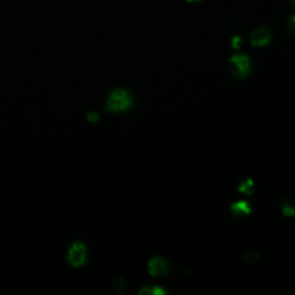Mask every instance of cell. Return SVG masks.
Returning <instances> with one entry per match:
<instances>
[{"label":"cell","instance_id":"cell-1","mask_svg":"<svg viewBox=\"0 0 295 295\" xmlns=\"http://www.w3.org/2000/svg\"><path fill=\"white\" fill-rule=\"evenodd\" d=\"M131 105V95L123 89H117L111 92L106 102V108L111 112H122V111L128 110Z\"/></svg>","mask_w":295,"mask_h":295},{"label":"cell","instance_id":"cell-2","mask_svg":"<svg viewBox=\"0 0 295 295\" xmlns=\"http://www.w3.org/2000/svg\"><path fill=\"white\" fill-rule=\"evenodd\" d=\"M87 261V246L82 241H75L67 251V262L73 267H80Z\"/></svg>","mask_w":295,"mask_h":295},{"label":"cell","instance_id":"cell-3","mask_svg":"<svg viewBox=\"0 0 295 295\" xmlns=\"http://www.w3.org/2000/svg\"><path fill=\"white\" fill-rule=\"evenodd\" d=\"M230 68L232 73L236 75V77H246L247 75L251 73V62L247 57L237 54L234 56L230 61Z\"/></svg>","mask_w":295,"mask_h":295},{"label":"cell","instance_id":"cell-4","mask_svg":"<svg viewBox=\"0 0 295 295\" xmlns=\"http://www.w3.org/2000/svg\"><path fill=\"white\" fill-rule=\"evenodd\" d=\"M149 271L152 276L166 275L168 271L167 261L161 257L152 258L149 263Z\"/></svg>","mask_w":295,"mask_h":295},{"label":"cell","instance_id":"cell-5","mask_svg":"<svg viewBox=\"0 0 295 295\" xmlns=\"http://www.w3.org/2000/svg\"><path fill=\"white\" fill-rule=\"evenodd\" d=\"M269 38H270L269 31H267L266 29L261 28L260 30H256L254 34H252L251 41H252V44H255V45H263V44H266L267 41H269Z\"/></svg>","mask_w":295,"mask_h":295},{"label":"cell","instance_id":"cell-6","mask_svg":"<svg viewBox=\"0 0 295 295\" xmlns=\"http://www.w3.org/2000/svg\"><path fill=\"white\" fill-rule=\"evenodd\" d=\"M87 119H88L90 122H96L99 120V116L97 112H95V111H90V112L87 114Z\"/></svg>","mask_w":295,"mask_h":295}]
</instances>
